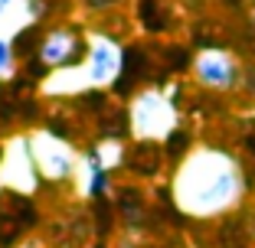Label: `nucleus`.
Instances as JSON below:
<instances>
[{
  "instance_id": "1a4fd4ad",
  "label": "nucleus",
  "mask_w": 255,
  "mask_h": 248,
  "mask_svg": "<svg viewBox=\"0 0 255 248\" xmlns=\"http://www.w3.org/2000/svg\"><path fill=\"white\" fill-rule=\"evenodd\" d=\"M13 36H3L0 33V79H10L16 69V53H13Z\"/></svg>"
},
{
  "instance_id": "6e6552de",
  "label": "nucleus",
  "mask_w": 255,
  "mask_h": 248,
  "mask_svg": "<svg viewBox=\"0 0 255 248\" xmlns=\"http://www.w3.org/2000/svg\"><path fill=\"white\" fill-rule=\"evenodd\" d=\"M36 10L30 7V0H0V33L13 36L20 26L33 23Z\"/></svg>"
},
{
  "instance_id": "39448f33",
  "label": "nucleus",
  "mask_w": 255,
  "mask_h": 248,
  "mask_svg": "<svg viewBox=\"0 0 255 248\" xmlns=\"http://www.w3.org/2000/svg\"><path fill=\"white\" fill-rule=\"evenodd\" d=\"M193 76L200 85L213 91H229L236 82H239V62H236L233 53H226V49H200L193 59Z\"/></svg>"
},
{
  "instance_id": "7ed1b4c3",
  "label": "nucleus",
  "mask_w": 255,
  "mask_h": 248,
  "mask_svg": "<svg viewBox=\"0 0 255 248\" xmlns=\"http://www.w3.org/2000/svg\"><path fill=\"white\" fill-rule=\"evenodd\" d=\"M30 154L36 173L49 183H62L69 176H75V164H79V154L69 147L62 137L49 134V131H36L30 137Z\"/></svg>"
},
{
  "instance_id": "20e7f679",
  "label": "nucleus",
  "mask_w": 255,
  "mask_h": 248,
  "mask_svg": "<svg viewBox=\"0 0 255 248\" xmlns=\"http://www.w3.org/2000/svg\"><path fill=\"white\" fill-rule=\"evenodd\" d=\"M177 124V111H173V101L160 91H144L131 101V131L144 141H154V137H167Z\"/></svg>"
},
{
  "instance_id": "f257e3e1",
  "label": "nucleus",
  "mask_w": 255,
  "mask_h": 248,
  "mask_svg": "<svg viewBox=\"0 0 255 248\" xmlns=\"http://www.w3.org/2000/svg\"><path fill=\"white\" fill-rule=\"evenodd\" d=\"M242 193H246V180L239 164L213 147L187 154L173 176V199L190 216H219L239 206Z\"/></svg>"
},
{
  "instance_id": "423d86ee",
  "label": "nucleus",
  "mask_w": 255,
  "mask_h": 248,
  "mask_svg": "<svg viewBox=\"0 0 255 248\" xmlns=\"http://www.w3.org/2000/svg\"><path fill=\"white\" fill-rule=\"evenodd\" d=\"M79 53V36L72 30H53L39 46V59H43L46 69H66L72 62V56Z\"/></svg>"
},
{
  "instance_id": "f03ea898",
  "label": "nucleus",
  "mask_w": 255,
  "mask_h": 248,
  "mask_svg": "<svg viewBox=\"0 0 255 248\" xmlns=\"http://www.w3.org/2000/svg\"><path fill=\"white\" fill-rule=\"evenodd\" d=\"M121 66H125V49L105 33H92L82 66L56 69L53 79L46 82V91L72 95V91H82V88H108L121 76Z\"/></svg>"
},
{
  "instance_id": "0eeeda50",
  "label": "nucleus",
  "mask_w": 255,
  "mask_h": 248,
  "mask_svg": "<svg viewBox=\"0 0 255 248\" xmlns=\"http://www.w3.org/2000/svg\"><path fill=\"white\" fill-rule=\"evenodd\" d=\"M75 183H79L82 196H89V199L105 196L108 189H112V176H108V170L98 164L92 154H89V157H79V164H75Z\"/></svg>"
}]
</instances>
